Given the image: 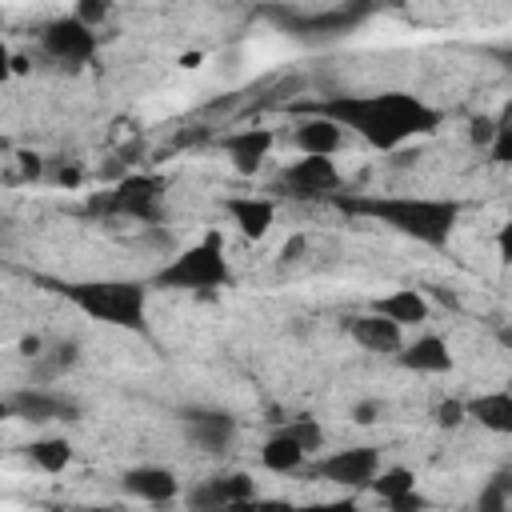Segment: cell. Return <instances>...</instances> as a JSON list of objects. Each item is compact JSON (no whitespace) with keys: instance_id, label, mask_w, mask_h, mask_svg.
Here are the masks:
<instances>
[{"instance_id":"obj_1","label":"cell","mask_w":512,"mask_h":512,"mask_svg":"<svg viewBox=\"0 0 512 512\" xmlns=\"http://www.w3.org/2000/svg\"><path fill=\"white\" fill-rule=\"evenodd\" d=\"M320 112H328L332 120L344 124V132L360 136L368 148L380 152H396L408 140L432 136L440 128V108L428 104L416 92H368V96H332L324 104H316Z\"/></svg>"},{"instance_id":"obj_2","label":"cell","mask_w":512,"mask_h":512,"mask_svg":"<svg viewBox=\"0 0 512 512\" xmlns=\"http://www.w3.org/2000/svg\"><path fill=\"white\" fill-rule=\"evenodd\" d=\"M336 200H340V208L368 216L424 248H444L460 224V204L444 200V196H364V200L336 196Z\"/></svg>"},{"instance_id":"obj_3","label":"cell","mask_w":512,"mask_h":512,"mask_svg":"<svg viewBox=\"0 0 512 512\" xmlns=\"http://www.w3.org/2000/svg\"><path fill=\"white\" fill-rule=\"evenodd\" d=\"M60 296L88 320L148 332V284L140 280H68L60 284Z\"/></svg>"},{"instance_id":"obj_4","label":"cell","mask_w":512,"mask_h":512,"mask_svg":"<svg viewBox=\"0 0 512 512\" xmlns=\"http://www.w3.org/2000/svg\"><path fill=\"white\" fill-rule=\"evenodd\" d=\"M152 284L164 292H192V296H216V292L232 288L236 272L224 256V236L208 232L196 244H184L168 264L156 268Z\"/></svg>"},{"instance_id":"obj_5","label":"cell","mask_w":512,"mask_h":512,"mask_svg":"<svg viewBox=\"0 0 512 512\" xmlns=\"http://www.w3.org/2000/svg\"><path fill=\"white\" fill-rule=\"evenodd\" d=\"M40 48L44 56H52L56 64H68V68H84L96 60L100 52V40H96V28L84 24L76 12L68 16H56L40 28Z\"/></svg>"},{"instance_id":"obj_6","label":"cell","mask_w":512,"mask_h":512,"mask_svg":"<svg viewBox=\"0 0 512 512\" xmlns=\"http://www.w3.org/2000/svg\"><path fill=\"white\" fill-rule=\"evenodd\" d=\"M104 212L128 216V220H144V224L160 220L164 216V180L160 176H148V172L124 176L116 188H108Z\"/></svg>"},{"instance_id":"obj_7","label":"cell","mask_w":512,"mask_h":512,"mask_svg":"<svg viewBox=\"0 0 512 512\" xmlns=\"http://www.w3.org/2000/svg\"><path fill=\"white\" fill-rule=\"evenodd\" d=\"M340 168L332 156H296L292 164H284L280 172V188L292 196V200H320V196H336L340 188Z\"/></svg>"},{"instance_id":"obj_8","label":"cell","mask_w":512,"mask_h":512,"mask_svg":"<svg viewBox=\"0 0 512 512\" xmlns=\"http://www.w3.org/2000/svg\"><path fill=\"white\" fill-rule=\"evenodd\" d=\"M380 468H384V460L372 444L340 448V452H328V456L316 460V476L324 484H336V488H368Z\"/></svg>"},{"instance_id":"obj_9","label":"cell","mask_w":512,"mask_h":512,"mask_svg":"<svg viewBox=\"0 0 512 512\" xmlns=\"http://www.w3.org/2000/svg\"><path fill=\"white\" fill-rule=\"evenodd\" d=\"M184 436L192 448H200L208 456H224L236 444L240 424L224 408H192V412H184Z\"/></svg>"},{"instance_id":"obj_10","label":"cell","mask_w":512,"mask_h":512,"mask_svg":"<svg viewBox=\"0 0 512 512\" xmlns=\"http://www.w3.org/2000/svg\"><path fill=\"white\" fill-rule=\"evenodd\" d=\"M220 148H224V156H228V164H232L236 176H256L264 168V160L272 156V148H276V132L264 128V124L236 128V132H228L220 140Z\"/></svg>"},{"instance_id":"obj_11","label":"cell","mask_w":512,"mask_h":512,"mask_svg":"<svg viewBox=\"0 0 512 512\" xmlns=\"http://www.w3.org/2000/svg\"><path fill=\"white\" fill-rule=\"evenodd\" d=\"M256 496H260V488L248 472H216L188 492V504L192 508H232V504H252Z\"/></svg>"},{"instance_id":"obj_12","label":"cell","mask_w":512,"mask_h":512,"mask_svg":"<svg viewBox=\"0 0 512 512\" xmlns=\"http://www.w3.org/2000/svg\"><path fill=\"white\" fill-rule=\"evenodd\" d=\"M120 488L144 504H172L180 496V476L168 464H132L124 468Z\"/></svg>"},{"instance_id":"obj_13","label":"cell","mask_w":512,"mask_h":512,"mask_svg":"<svg viewBox=\"0 0 512 512\" xmlns=\"http://www.w3.org/2000/svg\"><path fill=\"white\" fill-rule=\"evenodd\" d=\"M292 144H296V152H304V156H336V152L344 148V124L332 120L328 112L312 108L308 116H300V120L292 124Z\"/></svg>"},{"instance_id":"obj_14","label":"cell","mask_w":512,"mask_h":512,"mask_svg":"<svg viewBox=\"0 0 512 512\" xmlns=\"http://www.w3.org/2000/svg\"><path fill=\"white\" fill-rule=\"evenodd\" d=\"M348 336L364 348V352H380V356H396L404 348V328L396 320H388L384 312L368 308V312H356L348 316Z\"/></svg>"},{"instance_id":"obj_15","label":"cell","mask_w":512,"mask_h":512,"mask_svg":"<svg viewBox=\"0 0 512 512\" xmlns=\"http://www.w3.org/2000/svg\"><path fill=\"white\" fill-rule=\"evenodd\" d=\"M220 208H224V216L232 220V228L244 236V240H264L268 232H272V224H276V204L268 200V196H224L220 200Z\"/></svg>"},{"instance_id":"obj_16","label":"cell","mask_w":512,"mask_h":512,"mask_svg":"<svg viewBox=\"0 0 512 512\" xmlns=\"http://www.w3.org/2000/svg\"><path fill=\"white\" fill-rule=\"evenodd\" d=\"M396 360H400V368H408L416 376H448L452 364H456L448 340L436 336V332H420L416 340H404V348L396 352Z\"/></svg>"},{"instance_id":"obj_17","label":"cell","mask_w":512,"mask_h":512,"mask_svg":"<svg viewBox=\"0 0 512 512\" xmlns=\"http://www.w3.org/2000/svg\"><path fill=\"white\" fill-rule=\"evenodd\" d=\"M4 412H8V416H20V420H32V424H48V420H64V416H72L76 408H72L68 400H60L56 392L40 388V384H24V388L8 392Z\"/></svg>"},{"instance_id":"obj_18","label":"cell","mask_w":512,"mask_h":512,"mask_svg":"<svg viewBox=\"0 0 512 512\" xmlns=\"http://www.w3.org/2000/svg\"><path fill=\"white\" fill-rule=\"evenodd\" d=\"M372 308L384 312L388 320H396L400 328H420V324L432 320V300L420 288H392V292L376 296Z\"/></svg>"},{"instance_id":"obj_19","label":"cell","mask_w":512,"mask_h":512,"mask_svg":"<svg viewBox=\"0 0 512 512\" xmlns=\"http://www.w3.org/2000/svg\"><path fill=\"white\" fill-rule=\"evenodd\" d=\"M308 456H312V452L304 448V440H300L288 424L276 428V432L260 444V464H264L268 472H276V476H292V472H300Z\"/></svg>"},{"instance_id":"obj_20","label":"cell","mask_w":512,"mask_h":512,"mask_svg":"<svg viewBox=\"0 0 512 512\" xmlns=\"http://www.w3.org/2000/svg\"><path fill=\"white\" fill-rule=\"evenodd\" d=\"M468 420H476L484 432L512 436V388L476 392V396L468 400Z\"/></svg>"},{"instance_id":"obj_21","label":"cell","mask_w":512,"mask_h":512,"mask_svg":"<svg viewBox=\"0 0 512 512\" xmlns=\"http://www.w3.org/2000/svg\"><path fill=\"white\" fill-rule=\"evenodd\" d=\"M72 456H76V448H72L68 436H36V440L28 444V460H32L40 472H48V476L64 472V468L72 464Z\"/></svg>"},{"instance_id":"obj_22","label":"cell","mask_w":512,"mask_h":512,"mask_svg":"<svg viewBox=\"0 0 512 512\" xmlns=\"http://www.w3.org/2000/svg\"><path fill=\"white\" fill-rule=\"evenodd\" d=\"M368 492H372V496H380L384 504H396L400 496L416 492V472H412V468H404V464H384V468L376 472V480L368 484Z\"/></svg>"},{"instance_id":"obj_23","label":"cell","mask_w":512,"mask_h":512,"mask_svg":"<svg viewBox=\"0 0 512 512\" xmlns=\"http://www.w3.org/2000/svg\"><path fill=\"white\" fill-rule=\"evenodd\" d=\"M72 12H76L84 24H92V28L100 32V28L112 20V12H116V0H76V8H72Z\"/></svg>"},{"instance_id":"obj_24","label":"cell","mask_w":512,"mask_h":512,"mask_svg":"<svg viewBox=\"0 0 512 512\" xmlns=\"http://www.w3.org/2000/svg\"><path fill=\"white\" fill-rule=\"evenodd\" d=\"M464 420H468V400H456L452 396V400H440L436 404V424L440 428H460Z\"/></svg>"},{"instance_id":"obj_25","label":"cell","mask_w":512,"mask_h":512,"mask_svg":"<svg viewBox=\"0 0 512 512\" xmlns=\"http://www.w3.org/2000/svg\"><path fill=\"white\" fill-rule=\"evenodd\" d=\"M468 140L476 144V148H492V140H496V116H472V124H468Z\"/></svg>"},{"instance_id":"obj_26","label":"cell","mask_w":512,"mask_h":512,"mask_svg":"<svg viewBox=\"0 0 512 512\" xmlns=\"http://www.w3.org/2000/svg\"><path fill=\"white\" fill-rule=\"evenodd\" d=\"M288 428L304 440V448H308V452H320V448H324V428H320L316 420H292Z\"/></svg>"},{"instance_id":"obj_27","label":"cell","mask_w":512,"mask_h":512,"mask_svg":"<svg viewBox=\"0 0 512 512\" xmlns=\"http://www.w3.org/2000/svg\"><path fill=\"white\" fill-rule=\"evenodd\" d=\"M380 416H384V404L380 400H356L352 404V420L356 424H376Z\"/></svg>"},{"instance_id":"obj_28","label":"cell","mask_w":512,"mask_h":512,"mask_svg":"<svg viewBox=\"0 0 512 512\" xmlns=\"http://www.w3.org/2000/svg\"><path fill=\"white\" fill-rule=\"evenodd\" d=\"M496 256H500V264H512V220H504L496 228Z\"/></svg>"},{"instance_id":"obj_29","label":"cell","mask_w":512,"mask_h":512,"mask_svg":"<svg viewBox=\"0 0 512 512\" xmlns=\"http://www.w3.org/2000/svg\"><path fill=\"white\" fill-rule=\"evenodd\" d=\"M304 244H308L304 236H292V240H288V244L280 248V256H284V260H300V252H304Z\"/></svg>"},{"instance_id":"obj_30","label":"cell","mask_w":512,"mask_h":512,"mask_svg":"<svg viewBox=\"0 0 512 512\" xmlns=\"http://www.w3.org/2000/svg\"><path fill=\"white\" fill-rule=\"evenodd\" d=\"M500 124H508V128H512V104H508V108L500 112Z\"/></svg>"},{"instance_id":"obj_31","label":"cell","mask_w":512,"mask_h":512,"mask_svg":"<svg viewBox=\"0 0 512 512\" xmlns=\"http://www.w3.org/2000/svg\"><path fill=\"white\" fill-rule=\"evenodd\" d=\"M500 60H504V64L512 68V48H504V52H500Z\"/></svg>"}]
</instances>
